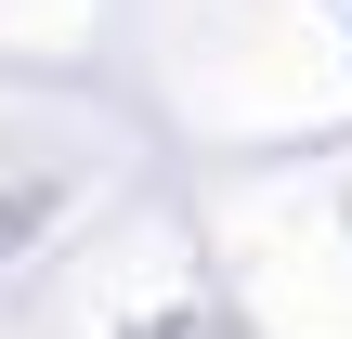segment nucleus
<instances>
[{
  "mask_svg": "<svg viewBox=\"0 0 352 339\" xmlns=\"http://www.w3.org/2000/svg\"><path fill=\"white\" fill-rule=\"evenodd\" d=\"M39 209H52V196H39V183H13V170H0V248H26V235H39Z\"/></svg>",
  "mask_w": 352,
  "mask_h": 339,
  "instance_id": "1",
  "label": "nucleus"
}]
</instances>
